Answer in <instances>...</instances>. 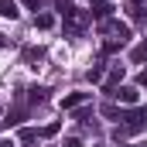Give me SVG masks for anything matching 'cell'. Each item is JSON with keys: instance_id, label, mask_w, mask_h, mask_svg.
I'll use <instances>...</instances> for the list:
<instances>
[{"instance_id": "obj_15", "label": "cell", "mask_w": 147, "mask_h": 147, "mask_svg": "<svg viewBox=\"0 0 147 147\" xmlns=\"http://www.w3.org/2000/svg\"><path fill=\"white\" fill-rule=\"evenodd\" d=\"M24 3H28V7H31V10H38V0H24Z\"/></svg>"}, {"instance_id": "obj_6", "label": "cell", "mask_w": 147, "mask_h": 147, "mask_svg": "<svg viewBox=\"0 0 147 147\" xmlns=\"http://www.w3.org/2000/svg\"><path fill=\"white\" fill-rule=\"evenodd\" d=\"M120 79H123V65H116L110 72V79H106V89H113V86H120Z\"/></svg>"}, {"instance_id": "obj_9", "label": "cell", "mask_w": 147, "mask_h": 147, "mask_svg": "<svg viewBox=\"0 0 147 147\" xmlns=\"http://www.w3.org/2000/svg\"><path fill=\"white\" fill-rule=\"evenodd\" d=\"M55 7H58V10H62L65 17H69V14H72V10H75V7H72V3H69V0H55Z\"/></svg>"}, {"instance_id": "obj_14", "label": "cell", "mask_w": 147, "mask_h": 147, "mask_svg": "<svg viewBox=\"0 0 147 147\" xmlns=\"http://www.w3.org/2000/svg\"><path fill=\"white\" fill-rule=\"evenodd\" d=\"M137 82H140V86H147V72H140V75H137Z\"/></svg>"}, {"instance_id": "obj_1", "label": "cell", "mask_w": 147, "mask_h": 147, "mask_svg": "<svg viewBox=\"0 0 147 147\" xmlns=\"http://www.w3.org/2000/svg\"><path fill=\"white\" fill-rule=\"evenodd\" d=\"M147 123V110H130L123 116V134H137V130H144Z\"/></svg>"}, {"instance_id": "obj_10", "label": "cell", "mask_w": 147, "mask_h": 147, "mask_svg": "<svg viewBox=\"0 0 147 147\" xmlns=\"http://www.w3.org/2000/svg\"><path fill=\"white\" fill-rule=\"evenodd\" d=\"M55 134H58V123H48V127L41 130V137H55Z\"/></svg>"}, {"instance_id": "obj_2", "label": "cell", "mask_w": 147, "mask_h": 147, "mask_svg": "<svg viewBox=\"0 0 147 147\" xmlns=\"http://www.w3.org/2000/svg\"><path fill=\"white\" fill-rule=\"evenodd\" d=\"M89 99H92V92H69V96H62V110H79Z\"/></svg>"}, {"instance_id": "obj_5", "label": "cell", "mask_w": 147, "mask_h": 147, "mask_svg": "<svg viewBox=\"0 0 147 147\" xmlns=\"http://www.w3.org/2000/svg\"><path fill=\"white\" fill-rule=\"evenodd\" d=\"M110 14H113V7L106 3V0H103V3H92V17H99V21H106Z\"/></svg>"}, {"instance_id": "obj_11", "label": "cell", "mask_w": 147, "mask_h": 147, "mask_svg": "<svg viewBox=\"0 0 147 147\" xmlns=\"http://www.w3.org/2000/svg\"><path fill=\"white\" fill-rule=\"evenodd\" d=\"M34 137H38V134L31 130V127H24V130H21V140H34Z\"/></svg>"}, {"instance_id": "obj_13", "label": "cell", "mask_w": 147, "mask_h": 147, "mask_svg": "<svg viewBox=\"0 0 147 147\" xmlns=\"http://www.w3.org/2000/svg\"><path fill=\"white\" fill-rule=\"evenodd\" d=\"M62 147H82V140H79V137H69V140H65Z\"/></svg>"}, {"instance_id": "obj_7", "label": "cell", "mask_w": 147, "mask_h": 147, "mask_svg": "<svg viewBox=\"0 0 147 147\" xmlns=\"http://www.w3.org/2000/svg\"><path fill=\"white\" fill-rule=\"evenodd\" d=\"M34 24L41 28V31H48V28L55 24V17H51V14H38V17H34Z\"/></svg>"}, {"instance_id": "obj_17", "label": "cell", "mask_w": 147, "mask_h": 147, "mask_svg": "<svg viewBox=\"0 0 147 147\" xmlns=\"http://www.w3.org/2000/svg\"><path fill=\"white\" fill-rule=\"evenodd\" d=\"M130 147H137V144H130Z\"/></svg>"}, {"instance_id": "obj_4", "label": "cell", "mask_w": 147, "mask_h": 147, "mask_svg": "<svg viewBox=\"0 0 147 147\" xmlns=\"http://www.w3.org/2000/svg\"><path fill=\"white\" fill-rule=\"evenodd\" d=\"M0 17H10V21H17V17H21L17 3H14V0H0Z\"/></svg>"}, {"instance_id": "obj_8", "label": "cell", "mask_w": 147, "mask_h": 147, "mask_svg": "<svg viewBox=\"0 0 147 147\" xmlns=\"http://www.w3.org/2000/svg\"><path fill=\"white\" fill-rule=\"evenodd\" d=\"M134 62L140 65V62H147V41H140L137 48H134Z\"/></svg>"}, {"instance_id": "obj_12", "label": "cell", "mask_w": 147, "mask_h": 147, "mask_svg": "<svg viewBox=\"0 0 147 147\" xmlns=\"http://www.w3.org/2000/svg\"><path fill=\"white\" fill-rule=\"evenodd\" d=\"M89 79H92V82H99V79H103V65H96V69L89 72Z\"/></svg>"}, {"instance_id": "obj_16", "label": "cell", "mask_w": 147, "mask_h": 147, "mask_svg": "<svg viewBox=\"0 0 147 147\" xmlns=\"http://www.w3.org/2000/svg\"><path fill=\"white\" fill-rule=\"evenodd\" d=\"M0 147H14V140H0Z\"/></svg>"}, {"instance_id": "obj_3", "label": "cell", "mask_w": 147, "mask_h": 147, "mask_svg": "<svg viewBox=\"0 0 147 147\" xmlns=\"http://www.w3.org/2000/svg\"><path fill=\"white\" fill-rule=\"evenodd\" d=\"M116 99H120V103H127V106H137V99H140V96H137V89H134V86H123V89L116 92Z\"/></svg>"}]
</instances>
